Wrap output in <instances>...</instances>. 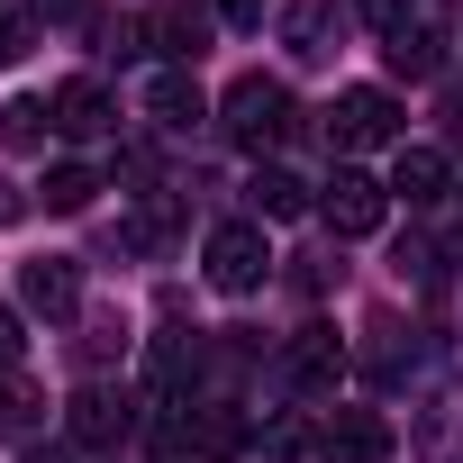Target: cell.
Listing matches in <instances>:
<instances>
[{"mask_svg":"<svg viewBox=\"0 0 463 463\" xmlns=\"http://www.w3.org/2000/svg\"><path fill=\"white\" fill-rule=\"evenodd\" d=\"M291 118H300V109H291V91H282L273 73H246V82H227V100H218V128L237 137L246 155H273V146L291 137Z\"/></svg>","mask_w":463,"mask_h":463,"instance_id":"cell-1","label":"cell"},{"mask_svg":"<svg viewBox=\"0 0 463 463\" xmlns=\"http://www.w3.org/2000/svg\"><path fill=\"white\" fill-rule=\"evenodd\" d=\"M200 273H209L227 300L264 291V282H273V246H264V227H255V218H227V227H209V246H200Z\"/></svg>","mask_w":463,"mask_h":463,"instance_id":"cell-2","label":"cell"},{"mask_svg":"<svg viewBox=\"0 0 463 463\" xmlns=\"http://www.w3.org/2000/svg\"><path fill=\"white\" fill-rule=\"evenodd\" d=\"M445 46H454V28H445V0H409V19L382 37L391 73H409V82H436V73H445Z\"/></svg>","mask_w":463,"mask_h":463,"instance_id":"cell-3","label":"cell"},{"mask_svg":"<svg viewBox=\"0 0 463 463\" xmlns=\"http://www.w3.org/2000/svg\"><path fill=\"white\" fill-rule=\"evenodd\" d=\"M327 146L336 155H364V146H400V100L391 91H336V109H327Z\"/></svg>","mask_w":463,"mask_h":463,"instance_id":"cell-4","label":"cell"},{"mask_svg":"<svg viewBox=\"0 0 463 463\" xmlns=\"http://www.w3.org/2000/svg\"><path fill=\"white\" fill-rule=\"evenodd\" d=\"M382 209H391V191H382L373 173H354V164H336V173L318 182V218L336 227V237H373Z\"/></svg>","mask_w":463,"mask_h":463,"instance_id":"cell-5","label":"cell"},{"mask_svg":"<svg viewBox=\"0 0 463 463\" xmlns=\"http://www.w3.org/2000/svg\"><path fill=\"white\" fill-rule=\"evenodd\" d=\"M209 37H218V10H191V0H164V10L146 19V46L164 55V73H191L209 55Z\"/></svg>","mask_w":463,"mask_h":463,"instance_id":"cell-6","label":"cell"},{"mask_svg":"<svg viewBox=\"0 0 463 463\" xmlns=\"http://www.w3.org/2000/svg\"><path fill=\"white\" fill-rule=\"evenodd\" d=\"M318 454H327V463H391L400 436H391L382 409H336V418L318 427Z\"/></svg>","mask_w":463,"mask_h":463,"instance_id":"cell-7","label":"cell"},{"mask_svg":"<svg viewBox=\"0 0 463 463\" xmlns=\"http://www.w3.org/2000/svg\"><path fill=\"white\" fill-rule=\"evenodd\" d=\"M336 373H345V345H336V327H300V336L282 345V391L318 400V391H336Z\"/></svg>","mask_w":463,"mask_h":463,"instance_id":"cell-8","label":"cell"},{"mask_svg":"<svg viewBox=\"0 0 463 463\" xmlns=\"http://www.w3.org/2000/svg\"><path fill=\"white\" fill-rule=\"evenodd\" d=\"M246 445H255V418L237 400H191V454L200 463H237Z\"/></svg>","mask_w":463,"mask_h":463,"instance_id":"cell-9","label":"cell"},{"mask_svg":"<svg viewBox=\"0 0 463 463\" xmlns=\"http://www.w3.org/2000/svg\"><path fill=\"white\" fill-rule=\"evenodd\" d=\"M46 109H55V128H64V137H109V128H118V100H109V82H100V73L55 82V100H46Z\"/></svg>","mask_w":463,"mask_h":463,"instance_id":"cell-10","label":"cell"},{"mask_svg":"<svg viewBox=\"0 0 463 463\" xmlns=\"http://www.w3.org/2000/svg\"><path fill=\"white\" fill-rule=\"evenodd\" d=\"M146 118H155L164 137H191V128L209 118V100H200L191 73H155V82H146Z\"/></svg>","mask_w":463,"mask_h":463,"instance_id":"cell-11","label":"cell"},{"mask_svg":"<svg viewBox=\"0 0 463 463\" xmlns=\"http://www.w3.org/2000/svg\"><path fill=\"white\" fill-rule=\"evenodd\" d=\"M19 291H28L37 318H73V309H82V273H73L64 255H37V264L19 273Z\"/></svg>","mask_w":463,"mask_h":463,"instance_id":"cell-12","label":"cell"},{"mask_svg":"<svg viewBox=\"0 0 463 463\" xmlns=\"http://www.w3.org/2000/svg\"><path fill=\"white\" fill-rule=\"evenodd\" d=\"M382 191L409 200V209H436V200H445V155H436V146H400V164H391Z\"/></svg>","mask_w":463,"mask_h":463,"instance_id":"cell-13","label":"cell"},{"mask_svg":"<svg viewBox=\"0 0 463 463\" xmlns=\"http://www.w3.org/2000/svg\"><path fill=\"white\" fill-rule=\"evenodd\" d=\"M73 436H82V445H118V436H128V400L100 391V382L73 391Z\"/></svg>","mask_w":463,"mask_h":463,"instance_id":"cell-14","label":"cell"},{"mask_svg":"<svg viewBox=\"0 0 463 463\" xmlns=\"http://www.w3.org/2000/svg\"><path fill=\"white\" fill-rule=\"evenodd\" d=\"M282 37H291L300 64H318V55H336V46H327V37H336V10H327V0H300V10L282 19Z\"/></svg>","mask_w":463,"mask_h":463,"instance_id":"cell-15","label":"cell"},{"mask_svg":"<svg viewBox=\"0 0 463 463\" xmlns=\"http://www.w3.org/2000/svg\"><path fill=\"white\" fill-rule=\"evenodd\" d=\"M91 200H100V173H91V164H55V173H46V209H55V218H82Z\"/></svg>","mask_w":463,"mask_h":463,"instance_id":"cell-16","label":"cell"},{"mask_svg":"<svg viewBox=\"0 0 463 463\" xmlns=\"http://www.w3.org/2000/svg\"><path fill=\"white\" fill-rule=\"evenodd\" d=\"M246 191H255V209H264V218H300V209H309V182H300V173H282V164H264Z\"/></svg>","mask_w":463,"mask_h":463,"instance_id":"cell-17","label":"cell"},{"mask_svg":"<svg viewBox=\"0 0 463 463\" xmlns=\"http://www.w3.org/2000/svg\"><path fill=\"white\" fill-rule=\"evenodd\" d=\"M37 418H46L37 382L28 373H0V436H37Z\"/></svg>","mask_w":463,"mask_h":463,"instance_id":"cell-18","label":"cell"},{"mask_svg":"<svg viewBox=\"0 0 463 463\" xmlns=\"http://www.w3.org/2000/svg\"><path fill=\"white\" fill-rule=\"evenodd\" d=\"M46 128H55V109H46V100H10V109H0V137H10V146H37Z\"/></svg>","mask_w":463,"mask_h":463,"instance_id":"cell-19","label":"cell"},{"mask_svg":"<svg viewBox=\"0 0 463 463\" xmlns=\"http://www.w3.org/2000/svg\"><path fill=\"white\" fill-rule=\"evenodd\" d=\"M19 354H28V336H19V309H0V373H19Z\"/></svg>","mask_w":463,"mask_h":463,"instance_id":"cell-20","label":"cell"},{"mask_svg":"<svg viewBox=\"0 0 463 463\" xmlns=\"http://www.w3.org/2000/svg\"><path fill=\"white\" fill-rule=\"evenodd\" d=\"M19 55H28V19H0V73H10Z\"/></svg>","mask_w":463,"mask_h":463,"instance_id":"cell-21","label":"cell"},{"mask_svg":"<svg viewBox=\"0 0 463 463\" xmlns=\"http://www.w3.org/2000/svg\"><path fill=\"white\" fill-rule=\"evenodd\" d=\"M218 19H237V28H264V0H218Z\"/></svg>","mask_w":463,"mask_h":463,"instance_id":"cell-22","label":"cell"},{"mask_svg":"<svg viewBox=\"0 0 463 463\" xmlns=\"http://www.w3.org/2000/svg\"><path fill=\"white\" fill-rule=\"evenodd\" d=\"M28 218V200H19V182H0V227H19Z\"/></svg>","mask_w":463,"mask_h":463,"instance_id":"cell-23","label":"cell"},{"mask_svg":"<svg viewBox=\"0 0 463 463\" xmlns=\"http://www.w3.org/2000/svg\"><path fill=\"white\" fill-rule=\"evenodd\" d=\"M91 0H37V19H82Z\"/></svg>","mask_w":463,"mask_h":463,"instance_id":"cell-24","label":"cell"},{"mask_svg":"<svg viewBox=\"0 0 463 463\" xmlns=\"http://www.w3.org/2000/svg\"><path fill=\"white\" fill-rule=\"evenodd\" d=\"M19 463H64V454H55V445H28V454H19Z\"/></svg>","mask_w":463,"mask_h":463,"instance_id":"cell-25","label":"cell"}]
</instances>
